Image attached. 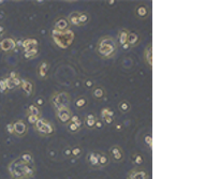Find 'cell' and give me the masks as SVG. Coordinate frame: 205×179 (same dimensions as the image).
Masks as SVG:
<instances>
[{"label": "cell", "mask_w": 205, "mask_h": 179, "mask_svg": "<svg viewBox=\"0 0 205 179\" xmlns=\"http://www.w3.org/2000/svg\"><path fill=\"white\" fill-rule=\"evenodd\" d=\"M117 42L114 38L110 35H104L100 39L96 45V52L100 57L109 59L112 58L117 53Z\"/></svg>", "instance_id": "cell-1"}, {"label": "cell", "mask_w": 205, "mask_h": 179, "mask_svg": "<svg viewBox=\"0 0 205 179\" xmlns=\"http://www.w3.org/2000/svg\"><path fill=\"white\" fill-rule=\"evenodd\" d=\"M70 97L67 92H55L51 98V103L54 106L55 110L61 108H69L70 105Z\"/></svg>", "instance_id": "cell-2"}, {"label": "cell", "mask_w": 205, "mask_h": 179, "mask_svg": "<svg viewBox=\"0 0 205 179\" xmlns=\"http://www.w3.org/2000/svg\"><path fill=\"white\" fill-rule=\"evenodd\" d=\"M34 129L44 135H50L54 133V127L52 126V123L44 118H39L37 120V122L34 123Z\"/></svg>", "instance_id": "cell-3"}, {"label": "cell", "mask_w": 205, "mask_h": 179, "mask_svg": "<svg viewBox=\"0 0 205 179\" xmlns=\"http://www.w3.org/2000/svg\"><path fill=\"white\" fill-rule=\"evenodd\" d=\"M56 112V116L61 122H69L71 119L72 113L70 108H61V110H55Z\"/></svg>", "instance_id": "cell-4"}, {"label": "cell", "mask_w": 205, "mask_h": 179, "mask_svg": "<svg viewBox=\"0 0 205 179\" xmlns=\"http://www.w3.org/2000/svg\"><path fill=\"white\" fill-rule=\"evenodd\" d=\"M13 128H14V133L16 135H19V136H23V135H25L26 132H27L26 125L23 120H19L15 123H13Z\"/></svg>", "instance_id": "cell-5"}, {"label": "cell", "mask_w": 205, "mask_h": 179, "mask_svg": "<svg viewBox=\"0 0 205 179\" xmlns=\"http://www.w3.org/2000/svg\"><path fill=\"white\" fill-rule=\"evenodd\" d=\"M148 175L143 170H132L129 173L128 179H147Z\"/></svg>", "instance_id": "cell-6"}, {"label": "cell", "mask_w": 205, "mask_h": 179, "mask_svg": "<svg viewBox=\"0 0 205 179\" xmlns=\"http://www.w3.org/2000/svg\"><path fill=\"white\" fill-rule=\"evenodd\" d=\"M111 154H112L113 159L115 161H120L122 160V158H124V154H122V150H121V148L117 145L115 146H113L111 148Z\"/></svg>", "instance_id": "cell-7"}, {"label": "cell", "mask_w": 205, "mask_h": 179, "mask_svg": "<svg viewBox=\"0 0 205 179\" xmlns=\"http://www.w3.org/2000/svg\"><path fill=\"white\" fill-rule=\"evenodd\" d=\"M135 15H137L139 18H142V19L146 18L147 15H148V9H147L145 6L141 4V6L135 8Z\"/></svg>", "instance_id": "cell-8"}, {"label": "cell", "mask_w": 205, "mask_h": 179, "mask_svg": "<svg viewBox=\"0 0 205 179\" xmlns=\"http://www.w3.org/2000/svg\"><path fill=\"white\" fill-rule=\"evenodd\" d=\"M69 22L65 18L61 17V18H58L55 22V30H58V31H62V30H65L68 28Z\"/></svg>", "instance_id": "cell-9"}, {"label": "cell", "mask_w": 205, "mask_h": 179, "mask_svg": "<svg viewBox=\"0 0 205 179\" xmlns=\"http://www.w3.org/2000/svg\"><path fill=\"white\" fill-rule=\"evenodd\" d=\"M47 71H48V63L46 61H44L38 67V76L40 79H45V76L47 74Z\"/></svg>", "instance_id": "cell-10"}, {"label": "cell", "mask_w": 205, "mask_h": 179, "mask_svg": "<svg viewBox=\"0 0 205 179\" xmlns=\"http://www.w3.org/2000/svg\"><path fill=\"white\" fill-rule=\"evenodd\" d=\"M88 163L91 166H99V154H97V152H90L88 154Z\"/></svg>", "instance_id": "cell-11"}, {"label": "cell", "mask_w": 205, "mask_h": 179, "mask_svg": "<svg viewBox=\"0 0 205 179\" xmlns=\"http://www.w3.org/2000/svg\"><path fill=\"white\" fill-rule=\"evenodd\" d=\"M139 40H140V38H139V35H137V33L129 31V33H128V38H127V44L129 45V46H133V45H135L137 42H139Z\"/></svg>", "instance_id": "cell-12"}, {"label": "cell", "mask_w": 205, "mask_h": 179, "mask_svg": "<svg viewBox=\"0 0 205 179\" xmlns=\"http://www.w3.org/2000/svg\"><path fill=\"white\" fill-rule=\"evenodd\" d=\"M128 31L127 29H121L120 31L118 32V42L120 45L127 44V38H128Z\"/></svg>", "instance_id": "cell-13"}, {"label": "cell", "mask_w": 205, "mask_h": 179, "mask_svg": "<svg viewBox=\"0 0 205 179\" xmlns=\"http://www.w3.org/2000/svg\"><path fill=\"white\" fill-rule=\"evenodd\" d=\"M37 44H38L37 40L27 39V40H25L24 43H23V47H24L26 50H32V48H37Z\"/></svg>", "instance_id": "cell-14"}, {"label": "cell", "mask_w": 205, "mask_h": 179, "mask_svg": "<svg viewBox=\"0 0 205 179\" xmlns=\"http://www.w3.org/2000/svg\"><path fill=\"white\" fill-rule=\"evenodd\" d=\"M78 21L80 26L85 25L89 22V15L85 12H78Z\"/></svg>", "instance_id": "cell-15"}, {"label": "cell", "mask_w": 205, "mask_h": 179, "mask_svg": "<svg viewBox=\"0 0 205 179\" xmlns=\"http://www.w3.org/2000/svg\"><path fill=\"white\" fill-rule=\"evenodd\" d=\"M22 88L24 91L27 92V94H30L32 92V88H33V86L31 84L29 81H23L22 82Z\"/></svg>", "instance_id": "cell-16"}, {"label": "cell", "mask_w": 205, "mask_h": 179, "mask_svg": "<svg viewBox=\"0 0 205 179\" xmlns=\"http://www.w3.org/2000/svg\"><path fill=\"white\" fill-rule=\"evenodd\" d=\"M96 121H97L96 116L93 115V114H89V115L86 116V126H87L88 128H93V127H95Z\"/></svg>", "instance_id": "cell-17"}, {"label": "cell", "mask_w": 205, "mask_h": 179, "mask_svg": "<svg viewBox=\"0 0 205 179\" xmlns=\"http://www.w3.org/2000/svg\"><path fill=\"white\" fill-rule=\"evenodd\" d=\"M27 113H28V115L30 114V115H37V116H40V110H39L36 105H33V104H31V105H29L28 106V108H27Z\"/></svg>", "instance_id": "cell-18"}, {"label": "cell", "mask_w": 205, "mask_h": 179, "mask_svg": "<svg viewBox=\"0 0 205 179\" xmlns=\"http://www.w3.org/2000/svg\"><path fill=\"white\" fill-rule=\"evenodd\" d=\"M145 60H146V62H148V64L152 67V45H149L148 46V50L146 48L145 50Z\"/></svg>", "instance_id": "cell-19"}, {"label": "cell", "mask_w": 205, "mask_h": 179, "mask_svg": "<svg viewBox=\"0 0 205 179\" xmlns=\"http://www.w3.org/2000/svg\"><path fill=\"white\" fill-rule=\"evenodd\" d=\"M109 164V157L106 154H99V166H106Z\"/></svg>", "instance_id": "cell-20"}, {"label": "cell", "mask_w": 205, "mask_h": 179, "mask_svg": "<svg viewBox=\"0 0 205 179\" xmlns=\"http://www.w3.org/2000/svg\"><path fill=\"white\" fill-rule=\"evenodd\" d=\"M69 22H70V24H72L73 26H80L78 25V12L71 13V15L69 16Z\"/></svg>", "instance_id": "cell-21"}, {"label": "cell", "mask_w": 205, "mask_h": 179, "mask_svg": "<svg viewBox=\"0 0 205 179\" xmlns=\"http://www.w3.org/2000/svg\"><path fill=\"white\" fill-rule=\"evenodd\" d=\"M37 53H38L37 48H32V50H26L25 57L27 59H31V58H33L34 56H37Z\"/></svg>", "instance_id": "cell-22"}, {"label": "cell", "mask_w": 205, "mask_h": 179, "mask_svg": "<svg viewBox=\"0 0 205 179\" xmlns=\"http://www.w3.org/2000/svg\"><path fill=\"white\" fill-rule=\"evenodd\" d=\"M93 96H95L97 99H101V98L104 97V90H103L102 88L98 87V88H96L93 90Z\"/></svg>", "instance_id": "cell-23"}, {"label": "cell", "mask_w": 205, "mask_h": 179, "mask_svg": "<svg viewBox=\"0 0 205 179\" xmlns=\"http://www.w3.org/2000/svg\"><path fill=\"white\" fill-rule=\"evenodd\" d=\"M102 117L104 118V117H113L114 116V112H113L111 108H109V107H105V108H103L102 110Z\"/></svg>", "instance_id": "cell-24"}, {"label": "cell", "mask_w": 205, "mask_h": 179, "mask_svg": "<svg viewBox=\"0 0 205 179\" xmlns=\"http://www.w3.org/2000/svg\"><path fill=\"white\" fill-rule=\"evenodd\" d=\"M144 162L143 160V157L141 156V154H134L133 156V163L135 165H142Z\"/></svg>", "instance_id": "cell-25"}, {"label": "cell", "mask_w": 205, "mask_h": 179, "mask_svg": "<svg viewBox=\"0 0 205 179\" xmlns=\"http://www.w3.org/2000/svg\"><path fill=\"white\" fill-rule=\"evenodd\" d=\"M129 108H130V105H129V103L126 102V101H122V102L119 103V110H120L121 112L126 113V112L129 110Z\"/></svg>", "instance_id": "cell-26"}, {"label": "cell", "mask_w": 205, "mask_h": 179, "mask_svg": "<svg viewBox=\"0 0 205 179\" xmlns=\"http://www.w3.org/2000/svg\"><path fill=\"white\" fill-rule=\"evenodd\" d=\"M21 160L26 162V163H31V162H32V156H31L30 154H28V152H27V154H22Z\"/></svg>", "instance_id": "cell-27"}, {"label": "cell", "mask_w": 205, "mask_h": 179, "mask_svg": "<svg viewBox=\"0 0 205 179\" xmlns=\"http://www.w3.org/2000/svg\"><path fill=\"white\" fill-rule=\"evenodd\" d=\"M70 122H73L74 125H76L78 128H81V126H82V121L80 120V118H78V116H75V115H72V116H71Z\"/></svg>", "instance_id": "cell-28"}, {"label": "cell", "mask_w": 205, "mask_h": 179, "mask_svg": "<svg viewBox=\"0 0 205 179\" xmlns=\"http://www.w3.org/2000/svg\"><path fill=\"white\" fill-rule=\"evenodd\" d=\"M78 129H80V128H78L76 125H74L73 122H70V121H69V123H68V130L70 131V132H72V133L78 132Z\"/></svg>", "instance_id": "cell-29"}, {"label": "cell", "mask_w": 205, "mask_h": 179, "mask_svg": "<svg viewBox=\"0 0 205 179\" xmlns=\"http://www.w3.org/2000/svg\"><path fill=\"white\" fill-rule=\"evenodd\" d=\"M38 119H39V116H37V115H30V114L28 115V118H27L28 122L32 123V125H34V123L37 122Z\"/></svg>", "instance_id": "cell-30"}, {"label": "cell", "mask_w": 205, "mask_h": 179, "mask_svg": "<svg viewBox=\"0 0 205 179\" xmlns=\"http://www.w3.org/2000/svg\"><path fill=\"white\" fill-rule=\"evenodd\" d=\"M86 104V99L85 98H80L78 101H76V106L78 107H83Z\"/></svg>", "instance_id": "cell-31"}, {"label": "cell", "mask_w": 205, "mask_h": 179, "mask_svg": "<svg viewBox=\"0 0 205 179\" xmlns=\"http://www.w3.org/2000/svg\"><path fill=\"white\" fill-rule=\"evenodd\" d=\"M71 154L74 156V157H78V154H81V148L80 147H75L71 150Z\"/></svg>", "instance_id": "cell-32"}, {"label": "cell", "mask_w": 205, "mask_h": 179, "mask_svg": "<svg viewBox=\"0 0 205 179\" xmlns=\"http://www.w3.org/2000/svg\"><path fill=\"white\" fill-rule=\"evenodd\" d=\"M145 143H148V145H149V147H152V136L150 135H146L145 136Z\"/></svg>", "instance_id": "cell-33"}, {"label": "cell", "mask_w": 205, "mask_h": 179, "mask_svg": "<svg viewBox=\"0 0 205 179\" xmlns=\"http://www.w3.org/2000/svg\"><path fill=\"white\" fill-rule=\"evenodd\" d=\"M104 121H105L107 125H111L114 120H113V117H104Z\"/></svg>", "instance_id": "cell-34"}, {"label": "cell", "mask_w": 205, "mask_h": 179, "mask_svg": "<svg viewBox=\"0 0 205 179\" xmlns=\"http://www.w3.org/2000/svg\"><path fill=\"white\" fill-rule=\"evenodd\" d=\"M8 129H9V132L14 133V128H13V125H9V126H8Z\"/></svg>", "instance_id": "cell-35"}, {"label": "cell", "mask_w": 205, "mask_h": 179, "mask_svg": "<svg viewBox=\"0 0 205 179\" xmlns=\"http://www.w3.org/2000/svg\"><path fill=\"white\" fill-rule=\"evenodd\" d=\"M42 104H43V100H42V99H39V100L37 101V105H39V106H41V105H42Z\"/></svg>", "instance_id": "cell-36"}, {"label": "cell", "mask_w": 205, "mask_h": 179, "mask_svg": "<svg viewBox=\"0 0 205 179\" xmlns=\"http://www.w3.org/2000/svg\"><path fill=\"white\" fill-rule=\"evenodd\" d=\"M95 126H96L97 128H101V127H102V123L100 122V121H96V125H95Z\"/></svg>", "instance_id": "cell-37"}, {"label": "cell", "mask_w": 205, "mask_h": 179, "mask_svg": "<svg viewBox=\"0 0 205 179\" xmlns=\"http://www.w3.org/2000/svg\"><path fill=\"white\" fill-rule=\"evenodd\" d=\"M86 86H87V87H91V86H93V82H91V81H87V82H86Z\"/></svg>", "instance_id": "cell-38"}, {"label": "cell", "mask_w": 205, "mask_h": 179, "mask_svg": "<svg viewBox=\"0 0 205 179\" xmlns=\"http://www.w3.org/2000/svg\"><path fill=\"white\" fill-rule=\"evenodd\" d=\"M65 154H67V156H69V154H71V150H70V149H67V150H65Z\"/></svg>", "instance_id": "cell-39"}, {"label": "cell", "mask_w": 205, "mask_h": 179, "mask_svg": "<svg viewBox=\"0 0 205 179\" xmlns=\"http://www.w3.org/2000/svg\"><path fill=\"white\" fill-rule=\"evenodd\" d=\"M122 47H124L125 50H128V48H129V47H130V46H129V45H128V44H125V45H122Z\"/></svg>", "instance_id": "cell-40"}, {"label": "cell", "mask_w": 205, "mask_h": 179, "mask_svg": "<svg viewBox=\"0 0 205 179\" xmlns=\"http://www.w3.org/2000/svg\"><path fill=\"white\" fill-rule=\"evenodd\" d=\"M114 2H115V1H114V0H111V1H109V4H114Z\"/></svg>", "instance_id": "cell-41"}]
</instances>
